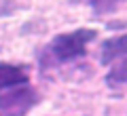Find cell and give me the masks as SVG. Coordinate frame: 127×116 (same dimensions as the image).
<instances>
[{
	"mask_svg": "<svg viewBox=\"0 0 127 116\" xmlns=\"http://www.w3.org/2000/svg\"><path fill=\"white\" fill-rule=\"evenodd\" d=\"M95 36H97V32L91 27H78V30L68 32V34H59L49 45L51 55L57 61H72L76 57H83L87 51V45L95 40Z\"/></svg>",
	"mask_w": 127,
	"mask_h": 116,
	"instance_id": "6da1fadb",
	"label": "cell"
},
{
	"mask_svg": "<svg viewBox=\"0 0 127 116\" xmlns=\"http://www.w3.org/2000/svg\"><path fill=\"white\" fill-rule=\"evenodd\" d=\"M106 85L112 87V89H119V87L127 85V57L110 68V72L106 74Z\"/></svg>",
	"mask_w": 127,
	"mask_h": 116,
	"instance_id": "5b68a950",
	"label": "cell"
},
{
	"mask_svg": "<svg viewBox=\"0 0 127 116\" xmlns=\"http://www.w3.org/2000/svg\"><path fill=\"white\" fill-rule=\"evenodd\" d=\"M26 82H28V68L0 61V91L2 89H13V87H21Z\"/></svg>",
	"mask_w": 127,
	"mask_h": 116,
	"instance_id": "3957f363",
	"label": "cell"
},
{
	"mask_svg": "<svg viewBox=\"0 0 127 116\" xmlns=\"http://www.w3.org/2000/svg\"><path fill=\"white\" fill-rule=\"evenodd\" d=\"M38 103V93L32 87H13L6 93H0V110L6 116H23Z\"/></svg>",
	"mask_w": 127,
	"mask_h": 116,
	"instance_id": "7a4b0ae2",
	"label": "cell"
},
{
	"mask_svg": "<svg viewBox=\"0 0 127 116\" xmlns=\"http://www.w3.org/2000/svg\"><path fill=\"white\" fill-rule=\"evenodd\" d=\"M127 57V34H121V36H114V38H108L104 40L102 45V63H112L117 59H123Z\"/></svg>",
	"mask_w": 127,
	"mask_h": 116,
	"instance_id": "277c9868",
	"label": "cell"
},
{
	"mask_svg": "<svg viewBox=\"0 0 127 116\" xmlns=\"http://www.w3.org/2000/svg\"><path fill=\"white\" fill-rule=\"evenodd\" d=\"M85 2L95 11V13H110V11H114L121 4L123 0H85Z\"/></svg>",
	"mask_w": 127,
	"mask_h": 116,
	"instance_id": "8992f818",
	"label": "cell"
}]
</instances>
